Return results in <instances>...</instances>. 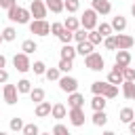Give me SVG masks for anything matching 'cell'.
Instances as JSON below:
<instances>
[{"instance_id": "obj_1", "label": "cell", "mask_w": 135, "mask_h": 135, "mask_svg": "<svg viewBox=\"0 0 135 135\" xmlns=\"http://www.w3.org/2000/svg\"><path fill=\"white\" fill-rule=\"evenodd\" d=\"M8 11V19L11 21H15V23H21V25H25V23H30V8H23V6H19V4H15V6H11V8H6Z\"/></svg>"}, {"instance_id": "obj_2", "label": "cell", "mask_w": 135, "mask_h": 135, "mask_svg": "<svg viewBox=\"0 0 135 135\" xmlns=\"http://www.w3.org/2000/svg\"><path fill=\"white\" fill-rule=\"evenodd\" d=\"M84 65L89 68V70H93V72H101L103 68H105V61H103V57L99 55V53H91V55H86L84 57Z\"/></svg>"}, {"instance_id": "obj_3", "label": "cell", "mask_w": 135, "mask_h": 135, "mask_svg": "<svg viewBox=\"0 0 135 135\" xmlns=\"http://www.w3.org/2000/svg\"><path fill=\"white\" fill-rule=\"evenodd\" d=\"M97 13L93 11V8H86L84 13H82V17H80V27H84L86 32L89 30H95L97 27Z\"/></svg>"}, {"instance_id": "obj_4", "label": "cell", "mask_w": 135, "mask_h": 135, "mask_svg": "<svg viewBox=\"0 0 135 135\" xmlns=\"http://www.w3.org/2000/svg\"><path fill=\"white\" fill-rule=\"evenodd\" d=\"M30 32L34 36H49L51 34V25H49L46 19H34L30 23Z\"/></svg>"}, {"instance_id": "obj_5", "label": "cell", "mask_w": 135, "mask_h": 135, "mask_svg": "<svg viewBox=\"0 0 135 135\" xmlns=\"http://www.w3.org/2000/svg\"><path fill=\"white\" fill-rule=\"evenodd\" d=\"M13 65L17 68V72H21V74H25L30 68H32V61H30V55H25V53H17L15 57H13Z\"/></svg>"}, {"instance_id": "obj_6", "label": "cell", "mask_w": 135, "mask_h": 135, "mask_svg": "<svg viewBox=\"0 0 135 135\" xmlns=\"http://www.w3.org/2000/svg\"><path fill=\"white\" fill-rule=\"evenodd\" d=\"M46 13H49V8H46V4H44L42 0H32V4H30V15H32L34 19H44Z\"/></svg>"}, {"instance_id": "obj_7", "label": "cell", "mask_w": 135, "mask_h": 135, "mask_svg": "<svg viewBox=\"0 0 135 135\" xmlns=\"http://www.w3.org/2000/svg\"><path fill=\"white\" fill-rule=\"evenodd\" d=\"M114 40H116V51H129L133 44H135V40H133V36H129V34H114Z\"/></svg>"}, {"instance_id": "obj_8", "label": "cell", "mask_w": 135, "mask_h": 135, "mask_svg": "<svg viewBox=\"0 0 135 135\" xmlns=\"http://www.w3.org/2000/svg\"><path fill=\"white\" fill-rule=\"evenodd\" d=\"M57 82H59V89H61L63 93H68V95H70V93H74V91L78 89V80H76L74 76H68V74H65V76H61Z\"/></svg>"}, {"instance_id": "obj_9", "label": "cell", "mask_w": 135, "mask_h": 135, "mask_svg": "<svg viewBox=\"0 0 135 135\" xmlns=\"http://www.w3.org/2000/svg\"><path fill=\"white\" fill-rule=\"evenodd\" d=\"M2 97H4V101H6L8 105H15L17 99H19V91H17V86H15V84H4V89H2Z\"/></svg>"}, {"instance_id": "obj_10", "label": "cell", "mask_w": 135, "mask_h": 135, "mask_svg": "<svg viewBox=\"0 0 135 135\" xmlns=\"http://www.w3.org/2000/svg\"><path fill=\"white\" fill-rule=\"evenodd\" d=\"M68 118H70V124H74V127H82L86 116H84V110H82V108H70Z\"/></svg>"}, {"instance_id": "obj_11", "label": "cell", "mask_w": 135, "mask_h": 135, "mask_svg": "<svg viewBox=\"0 0 135 135\" xmlns=\"http://www.w3.org/2000/svg\"><path fill=\"white\" fill-rule=\"evenodd\" d=\"M93 2V11L97 13V15H110L112 13V4H110V0H91Z\"/></svg>"}, {"instance_id": "obj_12", "label": "cell", "mask_w": 135, "mask_h": 135, "mask_svg": "<svg viewBox=\"0 0 135 135\" xmlns=\"http://www.w3.org/2000/svg\"><path fill=\"white\" fill-rule=\"evenodd\" d=\"M131 63V53L129 51H116V57H114V65H118L120 70L127 68Z\"/></svg>"}, {"instance_id": "obj_13", "label": "cell", "mask_w": 135, "mask_h": 135, "mask_svg": "<svg viewBox=\"0 0 135 135\" xmlns=\"http://www.w3.org/2000/svg\"><path fill=\"white\" fill-rule=\"evenodd\" d=\"M108 82H110V84H116V86L124 82V78H122V70H120L118 65H114V68H112V72L108 74Z\"/></svg>"}, {"instance_id": "obj_14", "label": "cell", "mask_w": 135, "mask_h": 135, "mask_svg": "<svg viewBox=\"0 0 135 135\" xmlns=\"http://www.w3.org/2000/svg\"><path fill=\"white\" fill-rule=\"evenodd\" d=\"M68 105H70V108H82V105H84V95H80L78 91L70 93V95H68Z\"/></svg>"}, {"instance_id": "obj_15", "label": "cell", "mask_w": 135, "mask_h": 135, "mask_svg": "<svg viewBox=\"0 0 135 135\" xmlns=\"http://www.w3.org/2000/svg\"><path fill=\"white\" fill-rule=\"evenodd\" d=\"M51 108H53V105H51L49 101H40V103H36V110H34V112H36L38 118H46V116H51Z\"/></svg>"}, {"instance_id": "obj_16", "label": "cell", "mask_w": 135, "mask_h": 135, "mask_svg": "<svg viewBox=\"0 0 135 135\" xmlns=\"http://www.w3.org/2000/svg\"><path fill=\"white\" fill-rule=\"evenodd\" d=\"M51 116H53L55 120H61V118L68 116V108H65L63 103H53V108H51Z\"/></svg>"}, {"instance_id": "obj_17", "label": "cell", "mask_w": 135, "mask_h": 135, "mask_svg": "<svg viewBox=\"0 0 135 135\" xmlns=\"http://www.w3.org/2000/svg\"><path fill=\"white\" fill-rule=\"evenodd\" d=\"M110 25H112V30H114V32H118V34H120V32H124V30H127V19H124L122 15H116V17H112V23H110Z\"/></svg>"}, {"instance_id": "obj_18", "label": "cell", "mask_w": 135, "mask_h": 135, "mask_svg": "<svg viewBox=\"0 0 135 135\" xmlns=\"http://www.w3.org/2000/svg\"><path fill=\"white\" fill-rule=\"evenodd\" d=\"M91 53H93V44H91L89 40H84V42H78V44H76V55L86 57V55H91Z\"/></svg>"}, {"instance_id": "obj_19", "label": "cell", "mask_w": 135, "mask_h": 135, "mask_svg": "<svg viewBox=\"0 0 135 135\" xmlns=\"http://www.w3.org/2000/svg\"><path fill=\"white\" fill-rule=\"evenodd\" d=\"M105 103H108V99H105L103 95H95V97L91 99V108H93V112L105 110Z\"/></svg>"}, {"instance_id": "obj_20", "label": "cell", "mask_w": 135, "mask_h": 135, "mask_svg": "<svg viewBox=\"0 0 135 135\" xmlns=\"http://www.w3.org/2000/svg\"><path fill=\"white\" fill-rule=\"evenodd\" d=\"M120 86H122V95H124L127 99H135V82H131V80H124Z\"/></svg>"}, {"instance_id": "obj_21", "label": "cell", "mask_w": 135, "mask_h": 135, "mask_svg": "<svg viewBox=\"0 0 135 135\" xmlns=\"http://www.w3.org/2000/svg\"><path fill=\"white\" fill-rule=\"evenodd\" d=\"M44 4H46V8H49L51 13H55V15L63 13V0H44Z\"/></svg>"}, {"instance_id": "obj_22", "label": "cell", "mask_w": 135, "mask_h": 135, "mask_svg": "<svg viewBox=\"0 0 135 135\" xmlns=\"http://www.w3.org/2000/svg\"><path fill=\"white\" fill-rule=\"evenodd\" d=\"M34 51H38V44H36V40L27 38V40H23V42H21V53H25V55H32Z\"/></svg>"}, {"instance_id": "obj_23", "label": "cell", "mask_w": 135, "mask_h": 135, "mask_svg": "<svg viewBox=\"0 0 135 135\" xmlns=\"http://www.w3.org/2000/svg\"><path fill=\"white\" fill-rule=\"evenodd\" d=\"M118 118H120V122L129 124V122L135 118V110H133V108H122V110H120V114H118Z\"/></svg>"}, {"instance_id": "obj_24", "label": "cell", "mask_w": 135, "mask_h": 135, "mask_svg": "<svg viewBox=\"0 0 135 135\" xmlns=\"http://www.w3.org/2000/svg\"><path fill=\"white\" fill-rule=\"evenodd\" d=\"M93 124H95V127H105V124H108V114H105V110H99V112L93 114Z\"/></svg>"}, {"instance_id": "obj_25", "label": "cell", "mask_w": 135, "mask_h": 135, "mask_svg": "<svg viewBox=\"0 0 135 135\" xmlns=\"http://www.w3.org/2000/svg\"><path fill=\"white\" fill-rule=\"evenodd\" d=\"M30 99L34 101V103H40V101H44V89H40V86H34L30 93Z\"/></svg>"}, {"instance_id": "obj_26", "label": "cell", "mask_w": 135, "mask_h": 135, "mask_svg": "<svg viewBox=\"0 0 135 135\" xmlns=\"http://www.w3.org/2000/svg\"><path fill=\"white\" fill-rule=\"evenodd\" d=\"M76 57V49L72 44H61V59H72L74 61Z\"/></svg>"}, {"instance_id": "obj_27", "label": "cell", "mask_w": 135, "mask_h": 135, "mask_svg": "<svg viewBox=\"0 0 135 135\" xmlns=\"http://www.w3.org/2000/svg\"><path fill=\"white\" fill-rule=\"evenodd\" d=\"M63 27L70 30V32H76V30L80 27V19H78V17H68V19L63 21Z\"/></svg>"}, {"instance_id": "obj_28", "label": "cell", "mask_w": 135, "mask_h": 135, "mask_svg": "<svg viewBox=\"0 0 135 135\" xmlns=\"http://www.w3.org/2000/svg\"><path fill=\"white\" fill-rule=\"evenodd\" d=\"M2 38H4V42H13V40L17 38V30H15L13 25L4 27V30H2Z\"/></svg>"}, {"instance_id": "obj_29", "label": "cell", "mask_w": 135, "mask_h": 135, "mask_svg": "<svg viewBox=\"0 0 135 135\" xmlns=\"http://www.w3.org/2000/svg\"><path fill=\"white\" fill-rule=\"evenodd\" d=\"M86 40L95 46V44H99V42H103V36L97 32V30H89V34H86Z\"/></svg>"}, {"instance_id": "obj_30", "label": "cell", "mask_w": 135, "mask_h": 135, "mask_svg": "<svg viewBox=\"0 0 135 135\" xmlns=\"http://www.w3.org/2000/svg\"><path fill=\"white\" fill-rule=\"evenodd\" d=\"M116 95H118V86L108 82V84H105V89H103V97H105V99H114Z\"/></svg>"}, {"instance_id": "obj_31", "label": "cell", "mask_w": 135, "mask_h": 135, "mask_svg": "<svg viewBox=\"0 0 135 135\" xmlns=\"http://www.w3.org/2000/svg\"><path fill=\"white\" fill-rule=\"evenodd\" d=\"M78 8H80V0H63V11L76 13Z\"/></svg>"}, {"instance_id": "obj_32", "label": "cell", "mask_w": 135, "mask_h": 135, "mask_svg": "<svg viewBox=\"0 0 135 135\" xmlns=\"http://www.w3.org/2000/svg\"><path fill=\"white\" fill-rule=\"evenodd\" d=\"M57 68H59L61 74H68V72L74 68V61H72V59H59V65H57Z\"/></svg>"}, {"instance_id": "obj_33", "label": "cell", "mask_w": 135, "mask_h": 135, "mask_svg": "<svg viewBox=\"0 0 135 135\" xmlns=\"http://www.w3.org/2000/svg\"><path fill=\"white\" fill-rule=\"evenodd\" d=\"M15 86H17V91H19V93H30V91H32V82H30L27 78H21Z\"/></svg>"}, {"instance_id": "obj_34", "label": "cell", "mask_w": 135, "mask_h": 135, "mask_svg": "<svg viewBox=\"0 0 135 135\" xmlns=\"http://www.w3.org/2000/svg\"><path fill=\"white\" fill-rule=\"evenodd\" d=\"M21 133H23V135H38V133H40V129H38V124H34V122H27V124H23Z\"/></svg>"}, {"instance_id": "obj_35", "label": "cell", "mask_w": 135, "mask_h": 135, "mask_svg": "<svg viewBox=\"0 0 135 135\" xmlns=\"http://www.w3.org/2000/svg\"><path fill=\"white\" fill-rule=\"evenodd\" d=\"M57 38L61 40V44H72V40H74V32H70V30H63V32H61Z\"/></svg>"}, {"instance_id": "obj_36", "label": "cell", "mask_w": 135, "mask_h": 135, "mask_svg": "<svg viewBox=\"0 0 135 135\" xmlns=\"http://www.w3.org/2000/svg\"><path fill=\"white\" fill-rule=\"evenodd\" d=\"M44 76H46V80H59L61 78V72H59V68H46Z\"/></svg>"}, {"instance_id": "obj_37", "label": "cell", "mask_w": 135, "mask_h": 135, "mask_svg": "<svg viewBox=\"0 0 135 135\" xmlns=\"http://www.w3.org/2000/svg\"><path fill=\"white\" fill-rule=\"evenodd\" d=\"M105 84H108V82H103V80H95V82L91 84V91H93V95H103V89H105Z\"/></svg>"}, {"instance_id": "obj_38", "label": "cell", "mask_w": 135, "mask_h": 135, "mask_svg": "<svg viewBox=\"0 0 135 135\" xmlns=\"http://www.w3.org/2000/svg\"><path fill=\"white\" fill-rule=\"evenodd\" d=\"M97 32L105 38V36H112V32H114V30H112V25H110V23H97Z\"/></svg>"}, {"instance_id": "obj_39", "label": "cell", "mask_w": 135, "mask_h": 135, "mask_svg": "<svg viewBox=\"0 0 135 135\" xmlns=\"http://www.w3.org/2000/svg\"><path fill=\"white\" fill-rule=\"evenodd\" d=\"M30 70H34L36 76H42V74L46 72V65H44V61H34V65H32Z\"/></svg>"}, {"instance_id": "obj_40", "label": "cell", "mask_w": 135, "mask_h": 135, "mask_svg": "<svg viewBox=\"0 0 135 135\" xmlns=\"http://www.w3.org/2000/svg\"><path fill=\"white\" fill-rule=\"evenodd\" d=\"M23 124H25V122H23V120H21L19 116H13V118H11V124H8V127H11V131H21V129H23Z\"/></svg>"}, {"instance_id": "obj_41", "label": "cell", "mask_w": 135, "mask_h": 135, "mask_svg": "<svg viewBox=\"0 0 135 135\" xmlns=\"http://www.w3.org/2000/svg\"><path fill=\"white\" fill-rule=\"evenodd\" d=\"M122 78L124 80H131V82H135V68H122Z\"/></svg>"}, {"instance_id": "obj_42", "label": "cell", "mask_w": 135, "mask_h": 135, "mask_svg": "<svg viewBox=\"0 0 135 135\" xmlns=\"http://www.w3.org/2000/svg\"><path fill=\"white\" fill-rule=\"evenodd\" d=\"M86 34H89V32H86L84 27H78V30L74 32V40H76V42H84V40H86Z\"/></svg>"}, {"instance_id": "obj_43", "label": "cell", "mask_w": 135, "mask_h": 135, "mask_svg": "<svg viewBox=\"0 0 135 135\" xmlns=\"http://www.w3.org/2000/svg\"><path fill=\"white\" fill-rule=\"evenodd\" d=\"M103 46H105L108 51H116V40H114V34L103 38Z\"/></svg>"}, {"instance_id": "obj_44", "label": "cell", "mask_w": 135, "mask_h": 135, "mask_svg": "<svg viewBox=\"0 0 135 135\" xmlns=\"http://www.w3.org/2000/svg\"><path fill=\"white\" fill-rule=\"evenodd\" d=\"M53 135H72V133H70V129L65 124H55L53 127Z\"/></svg>"}, {"instance_id": "obj_45", "label": "cell", "mask_w": 135, "mask_h": 135, "mask_svg": "<svg viewBox=\"0 0 135 135\" xmlns=\"http://www.w3.org/2000/svg\"><path fill=\"white\" fill-rule=\"evenodd\" d=\"M65 27H63V23H59V21H55V23H51V34L53 36H59L61 32H63Z\"/></svg>"}, {"instance_id": "obj_46", "label": "cell", "mask_w": 135, "mask_h": 135, "mask_svg": "<svg viewBox=\"0 0 135 135\" xmlns=\"http://www.w3.org/2000/svg\"><path fill=\"white\" fill-rule=\"evenodd\" d=\"M6 82H8V72L2 68L0 70V84H6Z\"/></svg>"}, {"instance_id": "obj_47", "label": "cell", "mask_w": 135, "mask_h": 135, "mask_svg": "<svg viewBox=\"0 0 135 135\" xmlns=\"http://www.w3.org/2000/svg\"><path fill=\"white\" fill-rule=\"evenodd\" d=\"M17 2L15 0H0V8H11V6H15Z\"/></svg>"}, {"instance_id": "obj_48", "label": "cell", "mask_w": 135, "mask_h": 135, "mask_svg": "<svg viewBox=\"0 0 135 135\" xmlns=\"http://www.w3.org/2000/svg\"><path fill=\"white\" fill-rule=\"evenodd\" d=\"M129 133H131V135H135V118L129 122Z\"/></svg>"}, {"instance_id": "obj_49", "label": "cell", "mask_w": 135, "mask_h": 135, "mask_svg": "<svg viewBox=\"0 0 135 135\" xmlns=\"http://www.w3.org/2000/svg\"><path fill=\"white\" fill-rule=\"evenodd\" d=\"M2 68H6V57H4V55H0V70H2Z\"/></svg>"}, {"instance_id": "obj_50", "label": "cell", "mask_w": 135, "mask_h": 135, "mask_svg": "<svg viewBox=\"0 0 135 135\" xmlns=\"http://www.w3.org/2000/svg\"><path fill=\"white\" fill-rule=\"evenodd\" d=\"M101 135H116V133H114V131H103Z\"/></svg>"}, {"instance_id": "obj_51", "label": "cell", "mask_w": 135, "mask_h": 135, "mask_svg": "<svg viewBox=\"0 0 135 135\" xmlns=\"http://www.w3.org/2000/svg\"><path fill=\"white\" fill-rule=\"evenodd\" d=\"M131 15L135 17V2H133V6H131Z\"/></svg>"}, {"instance_id": "obj_52", "label": "cell", "mask_w": 135, "mask_h": 135, "mask_svg": "<svg viewBox=\"0 0 135 135\" xmlns=\"http://www.w3.org/2000/svg\"><path fill=\"white\" fill-rule=\"evenodd\" d=\"M2 42H4V38H2V32H0V44H2Z\"/></svg>"}, {"instance_id": "obj_53", "label": "cell", "mask_w": 135, "mask_h": 135, "mask_svg": "<svg viewBox=\"0 0 135 135\" xmlns=\"http://www.w3.org/2000/svg\"><path fill=\"white\" fill-rule=\"evenodd\" d=\"M38 135H53V133H38Z\"/></svg>"}, {"instance_id": "obj_54", "label": "cell", "mask_w": 135, "mask_h": 135, "mask_svg": "<svg viewBox=\"0 0 135 135\" xmlns=\"http://www.w3.org/2000/svg\"><path fill=\"white\" fill-rule=\"evenodd\" d=\"M0 135H8V133H6V131H0Z\"/></svg>"}]
</instances>
